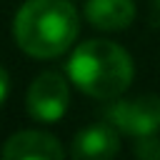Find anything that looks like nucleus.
<instances>
[{"mask_svg": "<svg viewBox=\"0 0 160 160\" xmlns=\"http://www.w3.org/2000/svg\"><path fill=\"white\" fill-rule=\"evenodd\" d=\"M12 32L28 55L58 58L78 35V12L70 0H25L15 15Z\"/></svg>", "mask_w": 160, "mask_h": 160, "instance_id": "nucleus-1", "label": "nucleus"}, {"mask_svg": "<svg viewBox=\"0 0 160 160\" xmlns=\"http://www.w3.org/2000/svg\"><path fill=\"white\" fill-rule=\"evenodd\" d=\"M70 90L58 72H42L28 90V112L40 122H58L68 110Z\"/></svg>", "mask_w": 160, "mask_h": 160, "instance_id": "nucleus-3", "label": "nucleus"}, {"mask_svg": "<svg viewBox=\"0 0 160 160\" xmlns=\"http://www.w3.org/2000/svg\"><path fill=\"white\" fill-rule=\"evenodd\" d=\"M8 90H10V78H8V70H5V68H0V105L5 102Z\"/></svg>", "mask_w": 160, "mask_h": 160, "instance_id": "nucleus-9", "label": "nucleus"}, {"mask_svg": "<svg viewBox=\"0 0 160 160\" xmlns=\"http://www.w3.org/2000/svg\"><path fill=\"white\" fill-rule=\"evenodd\" d=\"M85 18L100 30H122L135 18L132 0H88Z\"/></svg>", "mask_w": 160, "mask_h": 160, "instance_id": "nucleus-7", "label": "nucleus"}, {"mask_svg": "<svg viewBox=\"0 0 160 160\" xmlns=\"http://www.w3.org/2000/svg\"><path fill=\"white\" fill-rule=\"evenodd\" d=\"M120 150V140L115 132V125L110 122H98L85 130H80L72 140V155L82 160H102L112 158Z\"/></svg>", "mask_w": 160, "mask_h": 160, "instance_id": "nucleus-6", "label": "nucleus"}, {"mask_svg": "<svg viewBox=\"0 0 160 160\" xmlns=\"http://www.w3.org/2000/svg\"><path fill=\"white\" fill-rule=\"evenodd\" d=\"M135 152L142 158V160H158L160 158V138L152 135H140L138 145H135Z\"/></svg>", "mask_w": 160, "mask_h": 160, "instance_id": "nucleus-8", "label": "nucleus"}, {"mask_svg": "<svg viewBox=\"0 0 160 160\" xmlns=\"http://www.w3.org/2000/svg\"><path fill=\"white\" fill-rule=\"evenodd\" d=\"M70 80L98 100H112L132 82L130 55L110 40H85L68 60Z\"/></svg>", "mask_w": 160, "mask_h": 160, "instance_id": "nucleus-2", "label": "nucleus"}, {"mask_svg": "<svg viewBox=\"0 0 160 160\" xmlns=\"http://www.w3.org/2000/svg\"><path fill=\"white\" fill-rule=\"evenodd\" d=\"M62 155H65V150L60 148V142L52 135L38 132V130L15 132L2 145L5 160H60Z\"/></svg>", "mask_w": 160, "mask_h": 160, "instance_id": "nucleus-5", "label": "nucleus"}, {"mask_svg": "<svg viewBox=\"0 0 160 160\" xmlns=\"http://www.w3.org/2000/svg\"><path fill=\"white\" fill-rule=\"evenodd\" d=\"M108 118L118 130L130 132L135 138L152 135L155 130H160V98L140 95L132 100H118L110 108Z\"/></svg>", "mask_w": 160, "mask_h": 160, "instance_id": "nucleus-4", "label": "nucleus"}]
</instances>
